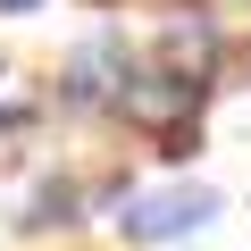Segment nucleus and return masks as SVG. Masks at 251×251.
I'll return each instance as SVG.
<instances>
[{
  "label": "nucleus",
  "mask_w": 251,
  "mask_h": 251,
  "mask_svg": "<svg viewBox=\"0 0 251 251\" xmlns=\"http://www.w3.org/2000/svg\"><path fill=\"white\" fill-rule=\"evenodd\" d=\"M209 218H218V193L209 184H159V193H126L117 234L126 243H176V234H193Z\"/></svg>",
  "instance_id": "f257e3e1"
},
{
  "label": "nucleus",
  "mask_w": 251,
  "mask_h": 251,
  "mask_svg": "<svg viewBox=\"0 0 251 251\" xmlns=\"http://www.w3.org/2000/svg\"><path fill=\"white\" fill-rule=\"evenodd\" d=\"M117 109L134 117V126H151V134H176L184 117H201V75H184V67H151V75H126Z\"/></svg>",
  "instance_id": "f03ea898"
},
{
  "label": "nucleus",
  "mask_w": 251,
  "mask_h": 251,
  "mask_svg": "<svg viewBox=\"0 0 251 251\" xmlns=\"http://www.w3.org/2000/svg\"><path fill=\"white\" fill-rule=\"evenodd\" d=\"M117 92H126V34H92V42L67 59L59 100H67V109H100V100H117Z\"/></svg>",
  "instance_id": "7ed1b4c3"
},
{
  "label": "nucleus",
  "mask_w": 251,
  "mask_h": 251,
  "mask_svg": "<svg viewBox=\"0 0 251 251\" xmlns=\"http://www.w3.org/2000/svg\"><path fill=\"white\" fill-rule=\"evenodd\" d=\"M209 59H218V25H209V17H193V25L176 17V25H168V67H184V75H201Z\"/></svg>",
  "instance_id": "20e7f679"
},
{
  "label": "nucleus",
  "mask_w": 251,
  "mask_h": 251,
  "mask_svg": "<svg viewBox=\"0 0 251 251\" xmlns=\"http://www.w3.org/2000/svg\"><path fill=\"white\" fill-rule=\"evenodd\" d=\"M25 226H75V184H42L34 193V218Z\"/></svg>",
  "instance_id": "39448f33"
},
{
  "label": "nucleus",
  "mask_w": 251,
  "mask_h": 251,
  "mask_svg": "<svg viewBox=\"0 0 251 251\" xmlns=\"http://www.w3.org/2000/svg\"><path fill=\"white\" fill-rule=\"evenodd\" d=\"M0 9H9V17H25V9H42V0H0Z\"/></svg>",
  "instance_id": "423d86ee"
}]
</instances>
